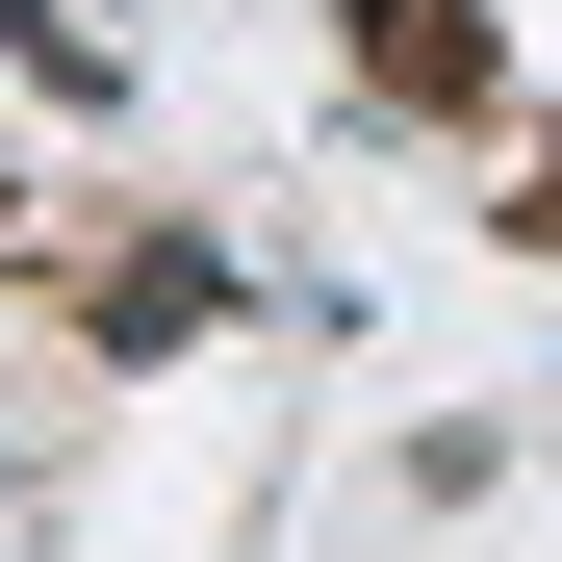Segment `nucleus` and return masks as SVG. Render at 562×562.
<instances>
[{
	"label": "nucleus",
	"instance_id": "obj_1",
	"mask_svg": "<svg viewBox=\"0 0 562 562\" xmlns=\"http://www.w3.org/2000/svg\"><path fill=\"white\" fill-rule=\"evenodd\" d=\"M333 26H358V77H384L409 128H486L512 103V26H486V0H333Z\"/></svg>",
	"mask_w": 562,
	"mask_h": 562
},
{
	"label": "nucleus",
	"instance_id": "obj_2",
	"mask_svg": "<svg viewBox=\"0 0 562 562\" xmlns=\"http://www.w3.org/2000/svg\"><path fill=\"white\" fill-rule=\"evenodd\" d=\"M77 333H103V358L231 333V256H205V231H103V256H77Z\"/></svg>",
	"mask_w": 562,
	"mask_h": 562
},
{
	"label": "nucleus",
	"instance_id": "obj_3",
	"mask_svg": "<svg viewBox=\"0 0 562 562\" xmlns=\"http://www.w3.org/2000/svg\"><path fill=\"white\" fill-rule=\"evenodd\" d=\"M512 256H562V154H537V179H512Z\"/></svg>",
	"mask_w": 562,
	"mask_h": 562
}]
</instances>
